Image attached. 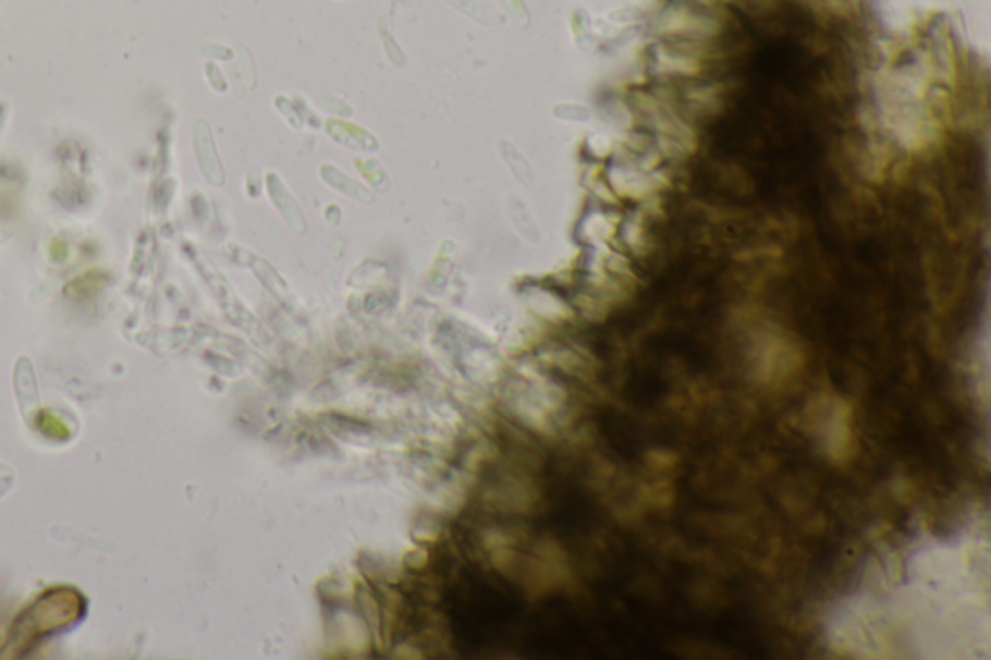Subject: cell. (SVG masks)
I'll list each match as a JSON object with an SVG mask.
<instances>
[{"instance_id": "6da1fadb", "label": "cell", "mask_w": 991, "mask_h": 660, "mask_svg": "<svg viewBox=\"0 0 991 660\" xmlns=\"http://www.w3.org/2000/svg\"><path fill=\"white\" fill-rule=\"evenodd\" d=\"M86 602L74 589H51L29 604L12 627L9 651H27L39 639L74 626L84 616Z\"/></svg>"}, {"instance_id": "7a4b0ae2", "label": "cell", "mask_w": 991, "mask_h": 660, "mask_svg": "<svg viewBox=\"0 0 991 660\" xmlns=\"http://www.w3.org/2000/svg\"><path fill=\"white\" fill-rule=\"evenodd\" d=\"M37 428L45 436H51V438H57V440H62V438H69L70 436V430L64 426L61 418L52 417L49 413H41L37 417Z\"/></svg>"}]
</instances>
